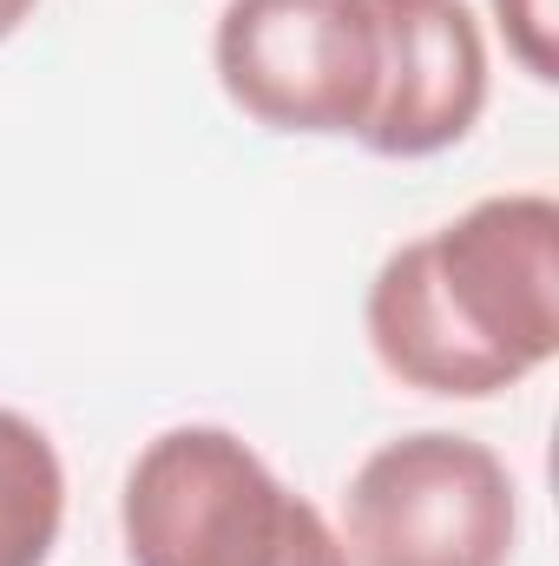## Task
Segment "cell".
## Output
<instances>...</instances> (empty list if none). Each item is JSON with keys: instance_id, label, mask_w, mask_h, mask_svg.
I'll list each match as a JSON object with an SVG mask.
<instances>
[{"instance_id": "cell-1", "label": "cell", "mask_w": 559, "mask_h": 566, "mask_svg": "<svg viewBox=\"0 0 559 566\" xmlns=\"http://www.w3.org/2000/svg\"><path fill=\"white\" fill-rule=\"evenodd\" d=\"M376 363L421 396L487 402L559 356V205L494 191L382 258L362 303Z\"/></svg>"}, {"instance_id": "cell-2", "label": "cell", "mask_w": 559, "mask_h": 566, "mask_svg": "<svg viewBox=\"0 0 559 566\" xmlns=\"http://www.w3.org/2000/svg\"><path fill=\"white\" fill-rule=\"evenodd\" d=\"M133 566H349L329 514L231 428L151 434L119 488Z\"/></svg>"}, {"instance_id": "cell-3", "label": "cell", "mask_w": 559, "mask_h": 566, "mask_svg": "<svg viewBox=\"0 0 559 566\" xmlns=\"http://www.w3.org/2000/svg\"><path fill=\"white\" fill-rule=\"evenodd\" d=\"M336 541L349 566H514L520 488L487 441L415 428L362 454Z\"/></svg>"}, {"instance_id": "cell-4", "label": "cell", "mask_w": 559, "mask_h": 566, "mask_svg": "<svg viewBox=\"0 0 559 566\" xmlns=\"http://www.w3.org/2000/svg\"><path fill=\"white\" fill-rule=\"evenodd\" d=\"M211 66L264 133L362 139L382 99V27L369 0H224Z\"/></svg>"}, {"instance_id": "cell-5", "label": "cell", "mask_w": 559, "mask_h": 566, "mask_svg": "<svg viewBox=\"0 0 559 566\" xmlns=\"http://www.w3.org/2000/svg\"><path fill=\"white\" fill-rule=\"evenodd\" d=\"M382 27V99L356 145L376 158L454 151L487 113V33L467 0H369Z\"/></svg>"}, {"instance_id": "cell-6", "label": "cell", "mask_w": 559, "mask_h": 566, "mask_svg": "<svg viewBox=\"0 0 559 566\" xmlns=\"http://www.w3.org/2000/svg\"><path fill=\"white\" fill-rule=\"evenodd\" d=\"M66 527V468L53 434L0 409V566H46Z\"/></svg>"}, {"instance_id": "cell-7", "label": "cell", "mask_w": 559, "mask_h": 566, "mask_svg": "<svg viewBox=\"0 0 559 566\" xmlns=\"http://www.w3.org/2000/svg\"><path fill=\"white\" fill-rule=\"evenodd\" d=\"M494 27L514 53V66L534 80V86H553L559 80V20H553V0H494Z\"/></svg>"}, {"instance_id": "cell-8", "label": "cell", "mask_w": 559, "mask_h": 566, "mask_svg": "<svg viewBox=\"0 0 559 566\" xmlns=\"http://www.w3.org/2000/svg\"><path fill=\"white\" fill-rule=\"evenodd\" d=\"M33 7H40V0H0V40H13V33L33 20Z\"/></svg>"}]
</instances>
